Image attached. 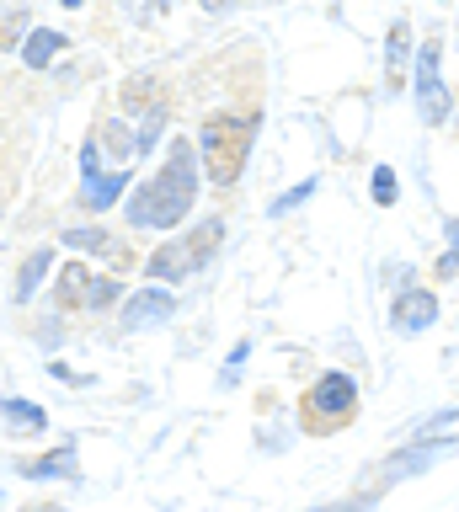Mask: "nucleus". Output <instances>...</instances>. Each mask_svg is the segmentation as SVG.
I'll return each mask as SVG.
<instances>
[{"label": "nucleus", "mask_w": 459, "mask_h": 512, "mask_svg": "<svg viewBox=\"0 0 459 512\" xmlns=\"http://www.w3.org/2000/svg\"><path fill=\"white\" fill-rule=\"evenodd\" d=\"M193 192H198V150H193L187 139H171L166 166L155 171V182H145V187L134 192L129 219L166 230V224H177L187 208H193Z\"/></svg>", "instance_id": "f257e3e1"}, {"label": "nucleus", "mask_w": 459, "mask_h": 512, "mask_svg": "<svg viewBox=\"0 0 459 512\" xmlns=\"http://www.w3.org/2000/svg\"><path fill=\"white\" fill-rule=\"evenodd\" d=\"M251 134H257V123H246V118H214L203 128V160H209V176L219 187H230L241 176L246 155H251Z\"/></svg>", "instance_id": "f03ea898"}, {"label": "nucleus", "mask_w": 459, "mask_h": 512, "mask_svg": "<svg viewBox=\"0 0 459 512\" xmlns=\"http://www.w3.org/2000/svg\"><path fill=\"white\" fill-rule=\"evenodd\" d=\"M353 400H358V384L347 374H326L315 379V390L299 400V411H305V427L310 432H337L347 416H353Z\"/></svg>", "instance_id": "7ed1b4c3"}, {"label": "nucleus", "mask_w": 459, "mask_h": 512, "mask_svg": "<svg viewBox=\"0 0 459 512\" xmlns=\"http://www.w3.org/2000/svg\"><path fill=\"white\" fill-rule=\"evenodd\" d=\"M438 59H443V43H427L422 48V64H417V107H422V123H443L449 118V91L438 80Z\"/></svg>", "instance_id": "20e7f679"}, {"label": "nucleus", "mask_w": 459, "mask_h": 512, "mask_svg": "<svg viewBox=\"0 0 459 512\" xmlns=\"http://www.w3.org/2000/svg\"><path fill=\"white\" fill-rule=\"evenodd\" d=\"M395 331H422V326H433L438 320V299L433 294H422V288H411V294L395 299Z\"/></svg>", "instance_id": "39448f33"}, {"label": "nucleus", "mask_w": 459, "mask_h": 512, "mask_svg": "<svg viewBox=\"0 0 459 512\" xmlns=\"http://www.w3.org/2000/svg\"><path fill=\"white\" fill-rule=\"evenodd\" d=\"M171 310H177V299L161 294V288H145L139 299H129V310H123V326L139 331V326H150V320H166Z\"/></svg>", "instance_id": "423d86ee"}, {"label": "nucleus", "mask_w": 459, "mask_h": 512, "mask_svg": "<svg viewBox=\"0 0 459 512\" xmlns=\"http://www.w3.org/2000/svg\"><path fill=\"white\" fill-rule=\"evenodd\" d=\"M91 283H97V278H91V272L86 267H65V272H59V288H54V294H59V304H65V310H75V304H91Z\"/></svg>", "instance_id": "0eeeda50"}, {"label": "nucleus", "mask_w": 459, "mask_h": 512, "mask_svg": "<svg viewBox=\"0 0 459 512\" xmlns=\"http://www.w3.org/2000/svg\"><path fill=\"white\" fill-rule=\"evenodd\" d=\"M150 272L155 278H187L193 272V256H187V240H171V246H161L150 256Z\"/></svg>", "instance_id": "6e6552de"}, {"label": "nucleus", "mask_w": 459, "mask_h": 512, "mask_svg": "<svg viewBox=\"0 0 459 512\" xmlns=\"http://www.w3.org/2000/svg\"><path fill=\"white\" fill-rule=\"evenodd\" d=\"M0 416H6L11 432H38L43 422H49V416H43V406H33V400H6V406H0Z\"/></svg>", "instance_id": "1a4fd4ad"}, {"label": "nucleus", "mask_w": 459, "mask_h": 512, "mask_svg": "<svg viewBox=\"0 0 459 512\" xmlns=\"http://www.w3.org/2000/svg\"><path fill=\"white\" fill-rule=\"evenodd\" d=\"M219 235H225V224L219 219H209V224H198L193 235H187V256H193V267H203L214 256V246H219Z\"/></svg>", "instance_id": "9d476101"}, {"label": "nucleus", "mask_w": 459, "mask_h": 512, "mask_svg": "<svg viewBox=\"0 0 459 512\" xmlns=\"http://www.w3.org/2000/svg\"><path fill=\"white\" fill-rule=\"evenodd\" d=\"M406 43H411V27H406V16L390 27V59H385V75H390V86H401V70H406Z\"/></svg>", "instance_id": "9b49d317"}, {"label": "nucleus", "mask_w": 459, "mask_h": 512, "mask_svg": "<svg viewBox=\"0 0 459 512\" xmlns=\"http://www.w3.org/2000/svg\"><path fill=\"white\" fill-rule=\"evenodd\" d=\"M123 182H129L123 171L118 176H102V182H97V171H86V208H107L123 192Z\"/></svg>", "instance_id": "f8f14e48"}, {"label": "nucleus", "mask_w": 459, "mask_h": 512, "mask_svg": "<svg viewBox=\"0 0 459 512\" xmlns=\"http://www.w3.org/2000/svg\"><path fill=\"white\" fill-rule=\"evenodd\" d=\"M54 54H59V32H49V27H38L33 38H27V48H22V59L33 64V70H43Z\"/></svg>", "instance_id": "ddd939ff"}, {"label": "nucleus", "mask_w": 459, "mask_h": 512, "mask_svg": "<svg viewBox=\"0 0 459 512\" xmlns=\"http://www.w3.org/2000/svg\"><path fill=\"white\" fill-rule=\"evenodd\" d=\"M43 272H49V251H33V256H27V267H22V278H17V299L33 294V288L43 283Z\"/></svg>", "instance_id": "4468645a"}, {"label": "nucleus", "mask_w": 459, "mask_h": 512, "mask_svg": "<svg viewBox=\"0 0 459 512\" xmlns=\"http://www.w3.org/2000/svg\"><path fill=\"white\" fill-rule=\"evenodd\" d=\"M27 475H75V454H70V448H59V454L27 464Z\"/></svg>", "instance_id": "2eb2a0df"}, {"label": "nucleus", "mask_w": 459, "mask_h": 512, "mask_svg": "<svg viewBox=\"0 0 459 512\" xmlns=\"http://www.w3.org/2000/svg\"><path fill=\"white\" fill-rule=\"evenodd\" d=\"M65 246H75V251H113V240H107L102 230H65Z\"/></svg>", "instance_id": "dca6fc26"}, {"label": "nucleus", "mask_w": 459, "mask_h": 512, "mask_svg": "<svg viewBox=\"0 0 459 512\" xmlns=\"http://www.w3.org/2000/svg\"><path fill=\"white\" fill-rule=\"evenodd\" d=\"M150 96H155V86H150V80H129V86H123V107H129V112H139V107L150 102Z\"/></svg>", "instance_id": "f3484780"}, {"label": "nucleus", "mask_w": 459, "mask_h": 512, "mask_svg": "<svg viewBox=\"0 0 459 512\" xmlns=\"http://www.w3.org/2000/svg\"><path fill=\"white\" fill-rule=\"evenodd\" d=\"M118 294H123V288H118L113 278H97V283H91V310H107Z\"/></svg>", "instance_id": "a211bd4d"}, {"label": "nucleus", "mask_w": 459, "mask_h": 512, "mask_svg": "<svg viewBox=\"0 0 459 512\" xmlns=\"http://www.w3.org/2000/svg\"><path fill=\"white\" fill-rule=\"evenodd\" d=\"M161 123H166V112H150V118H145V128H139V139H134L139 150H150V144L161 139Z\"/></svg>", "instance_id": "6ab92c4d"}, {"label": "nucleus", "mask_w": 459, "mask_h": 512, "mask_svg": "<svg viewBox=\"0 0 459 512\" xmlns=\"http://www.w3.org/2000/svg\"><path fill=\"white\" fill-rule=\"evenodd\" d=\"M310 192H315V182H299L294 192H283V198L273 203V214H289V208H294V203H305V198H310Z\"/></svg>", "instance_id": "aec40b11"}, {"label": "nucleus", "mask_w": 459, "mask_h": 512, "mask_svg": "<svg viewBox=\"0 0 459 512\" xmlns=\"http://www.w3.org/2000/svg\"><path fill=\"white\" fill-rule=\"evenodd\" d=\"M449 235H454V251H449V256H438V278H454V272H459V224H454Z\"/></svg>", "instance_id": "412c9836"}, {"label": "nucleus", "mask_w": 459, "mask_h": 512, "mask_svg": "<svg viewBox=\"0 0 459 512\" xmlns=\"http://www.w3.org/2000/svg\"><path fill=\"white\" fill-rule=\"evenodd\" d=\"M390 198H395V176L379 171V176H374V203H390Z\"/></svg>", "instance_id": "4be33fe9"}, {"label": "nucleus", "mask_w": 459, "mask_h": 512, "mask_svg": "<svg viewBox=\"0 0 459 512\" xmlns=\"http://www.w3.org/2000/svg\"><path fill=\"white\" fill-rule=\"evenodd\" d=\"M22 38V16H6V22H0V48H11Z\"/></svg>", "instance_id": "5701e85b"}, {"label": "nucleus", "mask_w": 459, "mask_h": 512, "mask_svg": "<svg viewBox=\"0 0 459 512\" xmlns=\"http://www.w3.org/2000/svg\"><path fill=\"white\" fill-rule=\"evenodd\" d=\"M198 6H203V11H225V0H198Z\"/></svg>", "instance_id": "b1692460"}, {"label": "nucleus", "mask_w": 459, "mask_h": 512, "mask_svg": "<svg viewBox=\"0 0 459 512\" xmlns=\"http://www.w3.org/2000/svg\"><path fill=\"white\" fill-rule=\"evenodd\" d=\"M65 6H81V0H65Z\"/></svg>", "instance_id": "393cba45"}, {"label": "nucleus", "mask_w": 459, "mask_h": 512, "mask_svg": "<svg viewBox=\"0 0 459 512\" xmlns=\"http://www.w3.org/2000/svg\"><path fill=\"white\" fill-rule=\"evenodd\" d=\"M161 6H166V0H161Z\"/></svg>", "instance_id": "a878e982"}]
</instances>
